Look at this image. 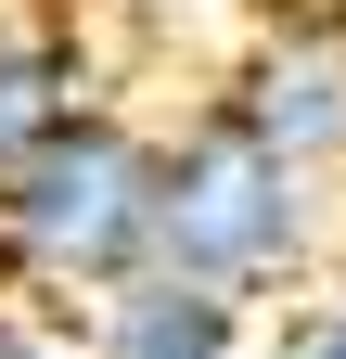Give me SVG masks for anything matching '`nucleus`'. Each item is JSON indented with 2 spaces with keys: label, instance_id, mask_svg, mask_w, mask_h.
I'll return each mask as SVG.
<instances>
[{
  "label": "nucleus",
  "instance_id": "f257e3e1",
  "mask_svg": "<svg viewBox=\"0 0 346 359\" xmlns=\"http://www.w3.org/2000/svg\"><path fill=\"white\" fill-rule=\"evenodd\" d=\"M154 269L205 295H295L333 269V180L244 142L219 103L154 128Z\"/></svg>",
  "mask_w": 346,
  "mask_h": 359
},
{
  "label": "nucleus",
  "instance_id": "f03ea898",
  "mask_svg": "<svg viewBox=\"0 0 346 359\" xmlns=\"http://www.w3.org/2000/svg\"><path fill=\"white\" fill-rule=\"evenodd\" d=\"M141 269H154V128L128 103H77L0 180V295L64 321V308H103Z\"/></svg>",
  "mask_w": 346,
  "mask_h": 359
},
{
  "label": "nucleus",
  "instance_id": "7ed1b4c3",
  "mask_svg": "<svg viewBox=\"0 0 346 359\" xmlns=\"http://www.w3.org/2000/svg\"><path fill=\"white\" fill-rule=\"evenodd\" d=\"M244 142H270L282 167H346V0H282L270 26L231 52V77L205 90Z\"/></svg>",
  "mask_w": 346,
  "mask_h": 359
},
{
  "label": "nucleus",
  "instance_id": "20e7f679",
  "mask_svg": "<svg viewBox=\"0 0 346 359\" xmlns=\"http://www.w3.org/2000/svg\"><path fill=\"white\" fill-rule=\"evenodd\" d=\"M77 103H103L90 90V39H77L64 0H0V180H13Z\"/></svg>",
  "mask_w": 346,
  "mask_h": 359
},
{
  "label": "nucleus",
  "instance_id": "39448f33",
  "mask_svg": "<svg viewBox=\"0 0 346 359\" xmlns=\"http://www.w3.org/2000/svg\"><path fill=\"white\" fill-rule=\"evenodd\" d=\"M77 346H90V359H256V308L141 269V283H116V295L90 308V334H77Z\"/></svg>",
  "mask_w": 346,
  "mask_h": 359
},
{
  "label": "nucleus",
  "instance_id": "423d86ee",
  "mask_svg": "<svg viewBox=\"0 0 346 359\" xmlns=\"http://www.w3.org/2000/svg\"><path fill=\"white\" fill-rule=\"evenodd\" d=\"M270 359H346V269H321V283H295V308H282Z\"/></svg>",
  "mask_w": 346,
  "mask_h": 359
},
{
  "label": "nucleus",
  "instance_id": "0eeeda50",
  "mask_svg": "<svg viewBox=\"0 0 346 359\" xmlns=\"http://www.w3.org/2000/svg\"><path fill=\"white\" fill-rule=\"evenodd\" d=\"M0 359H77V334L52 321V308H26V295H0Z\"/></svg>",
  "mask_w": 346,
  "mask_h": 359
},
{
  "label": "nucleus",
  "instance_id": "6e6552de",
  "mask_svg": "<svg viewBox=\"0 0 346 359\" xmlns=\"http://www.w3.org/2000/svg\"><path fill=\"white\" fill-rule=\"evenodd\" d=\"M333 193H346V167H333Z\"/></svg>",
  "mask_w": 346,
  "mask_h": 359
},
{
  "label": "nucleus",
  "instance_id": "1a4fd4ad",
  "mask_svg": "<svg viewBox=\"0 0 346 359\" xmlns=\"http://www.w3.org/2000/svg\"><path fill=\"white\" fill-rule=\"evenodd\" d=\"M77 359H90V346H77Z\"/></svg>",
  "mask_w": 346,
  "mask_h": 359
}]
</instances>
